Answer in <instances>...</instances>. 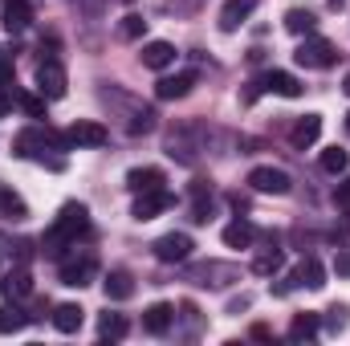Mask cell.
<instances>
[{"label": "cell", "instance_id": "35", "mask_svg": "<svg viewBox=\"0 0 350 346\" xmlns=\"http://www.w3.org/2000/svg\"><path fill=\"white\" fill-rule=\"evenodd\" d=\"M334 200H338L342 208H350V179L342 183V187H338V191H334Z\"/></svg>", "mask_w": 350, "mask_h": 346}, {"label": "cell", "instance_id": "5", "mask_svg": "<svg viewBox=\"0 0 350 346\" xmlns=\"http://www.w3.org/2000/svg\"><path fill=\"white\" fill-rule=\"evenodd\" d=\"M57 277H62V285H74V289H82V285H90V281L98 277V257H94V253L66 257V261H62V269H57Z\"/></svg>", "mask_w": 350, "mask_h": 346}, {"label": "cell", "instance_id": "24", "mask_svg": "<svg viewBox=\"0 0 350 346\" xmlns=\"http://www.w3.org/2000/svg\"><path fill=\"white\" fill-rule=\"evenodd\" d=\"M293 273H297V285H306V289H322L326 285V269H322L318 257H306Z\"/></svg>", "mask_w": 350, "mask_h": 346}, {"label": "cell", "instance_id": "14", "mask_svg": "<svg viewBox=\"0 0 350 346\" xmlns=\"http://www.w3.org/2000/svg\"><path fill=\"white\" fill-rule=\"evenodd\" d=\"M237 277H241V273H237L232 265H216V261H212V265L191 269V281H196V285H216V289H220V285H228V281H237Z\"/></svg>", "mask_w": 350, "mask_h": 346}, {"label": "cell", "instance_id": "28", "mask_svg": "<svg viewBox=\"0 0 350 346\" xmlns=\"http://www.w3.org/2000/svg\"><path fill=\"white\" fill-rule=\"evenodd\" d=\"M314 25H318V16H314V12H306V8H289V12H285V29H289V33H297V37H301V33L310 37V33H314Z\"/></svg>", "mask_w": 350, "mask_h": 346}, {"label": "cell", "instance_id": "23", "mask_svg": "<svg viewBox=\"0 0 350 346\" xmlns=\"http://www.w3.org/2000/svg\"><path fill=\"white\" fill-rule=\"evenodd\" d=\"M0 293H4V297H12V302L29 297V293H33V277H29V269H12V273H4Z\"/></svg>", "mask_w": 350, "mask_h": 346}, {"label": "cell", "instance_id": "17", "mask_svg": "<svg viewBox=\"0 0 350 346\" xmlns=\"http://www.w3.org/2000/svg\"><path fill=\"white\" fill-rule=\"evenodd\" d=\"M102 289H106V302H126L135 293V277L126 269H110L106 281H102Z\"/></svg>", "mask_w": 350, "mask_h": 346}, {"label": "cell", "instance_id": "10", "mask_svg": "<svg viewBox=\"0 0 350 346\" xmlns=\"http://www.w3.org/2000/svg\"><path fill=\"white\" fill-rule=\"evenodd\" d=\"M257 90L265 94H281V98H301V82L293 78V74H285V70H269L257 78Z\"/></svg>", "mask_w": 350, "mask_h": 346}, {"label": "cell", "instance_id": "30", "mask_svg": "<svg viewBox=\"0 0 350 346\" xmlns=\"http://www.w3.org/2000/svg\"><path fill=\"white\" fill-rule=\"evenodd\" d=\"M25 326H29V314L25 310H16V306H4L0 310V334H16Z\"/></svg>", "mask_w": 350, "mask_h": 346}, {"label": "cell", "instance_id": "12", "mask_svg": "<svg viewBox=\"0 0 350 346\" xmlns=\"http://www.w3.org/2000/svg\"><path fill=\"white\" fill-rule=\"evenodd\" d=\"M253 8H257V0H224V8H220V29H224V33H237V29L253 16Z\"/></svg>", "mask_w": 350, "mask_h": 346}, {"label": "cell", "instance_id": "1", "mask_svg": "<svg viewBox=\"0 0 350 346\" xmlns=\"http://www.w3.org/2000/svg\"><path fill=\"white\" fill-rule=\"evenodd\" d=\"M90 228V208L86 204H78V200H70V204H62V212H57V220H53V228H49V237H45V253L49 257H62L70 245H78V237Z\"/></svg>", "mask_w": 350, "mask_h": 346}, {"label": "cell", "instance_id": "32", "mask_svg": "<svg viewBox=\"0 0 350 346\" xmlns=\"http://www.w3.org/2000/svg\"><path fill=\"white\" fill-rule=\"evenodd\" d=\"M347 326H350V306H330L326 310V330L330 334H342Z\"/></svg>", "mask_w": 350, "mask_h": 346}, {"label": "cell", "instance_id": "9", "mask_svg": "<svg viewBox=\"0 0 350 346\" xmlns=\"http://www.w3.org/2000/svg\"><path fill=\"white\" fill-rule=\"evenodd\" d=\"M249 183H253V191H265V196H285L293 187L289 172H281V168H253Z\"/></svg>", "mask_w": 350, "mask_h": 346}, {"label": "cell", "instance_id": "31", "mask_svg": "<svg viewBox=\"0 0 350 346\" xmlns=\"http://www.w3.org/2000/svg\"><path fill=\"white\" fill-rule=\"evenodd\" d=\"M143 33H147V21H143L139 12H126V16L118 21V37H122V41H139Z\"/></svg>", "mask_w": 350, "mask_h": 346}, {"label": "cell", "instance_id": "39", "mask_svg": "<svg viewBox=\"0 0 350 346\" xmlns=\"http://www.w3.org/2000/svg\"><path fill=\"white\" fill-rule=\"evenodd\" d=\"M122 4H135V0H122Z\"/></svg>", "mask_w": 350, "mask_h": 346}, {"label": "cell", "instance_id": "7", "mask_svg": "<svg viewBox=\"0 0 350 346\" xmlns=\"http://www.w3.org/2000/svg\"><path fill=\"white\" fill-rule=\"evenodd\" d=\"M172 204H175V196L167 191V187H155V191H139V200H135L131 216H135V220H155V216H163Z\"/></svg>", "mask_w": 350, "mask_h": 346}, {"label": "cell", "instance_id": "25", "mask_svg": "<svg viewBox=\"0 0 350 346\" xmlns=\"http://www.w3.org/2000/svg\"><path fill=\"white\" fill-rule=\"evenodd\" d=\"M126 318L122 314H102L98 318V338H106V343H118V338H126Z\"/></svg>", "mask_w": 350, "mask_h": 346}, {"label": "cell", "instance_id": "36", "mask_svg": "<svg viewBox=\"0 0 350 346\" xmlns=\"http://www.w3.org/2000/svg\"><path fill=\"white\" fill-rule=\"evenodd\" d=\"M8 106H12V94H0V118L8 114Z\"/></svg>", "mask_w": 350, "mask_h": 346}, {"label": "cell", "instance_id": "26", "mask_svg": "<svg viewBox=\"0 0 350 346\" xmlns=\"http://www.w3.org/2000/svg\"><path fill=\"white\" fill-rule=\"evenodd\" d=\"M281 269H285V253H281V249H265L261 257L253 261V273H257V277H277Z\"/></svg>", "mask_w": 350, "mask_h": 346}, {"label": "cell", "instance_id": "15", "mask_svg": "<svg viewBox=\"0 0 350 346\" xmlns=\"http://www.w3.org/2000/svg\"><path fill=\"white\" fill-rule=\"evenodd\" d=\"M82 322H86V310H82L78 302H62V306H53V326H57L62 334H78Z\"/></svg>", "mask_w": 350, "mask_h": 346}, {"label": "cell", "instance_id": "4", "mask_svg": "<svg viewBox=\"0 0 350 346\" xmlns=\"http://www.w3.org/2000/svg\"><path fill=\"white\" fill-rule=\"evenodd\" d=\"M66 86H70L66 66H62L57 57H45V62L37 66V94H45L49 102H57V98H66Z\"/></svg>", "mask_w": 350, "mask_h": 346}, {"label": "cell", "instance_id": "27", "mask_svg": "<svg viewBox=\"0 0 350 346\" xmlns=\"http://www.w3.org/2000/svg\"><path fill=\"white\" fill-rule=\"evenodd\" d=\"M318 163H322V172L326 175H347L350 172V155L342 151V147H326Z\"/></svg>", "mask_w": 350, "mask_h": 346}, {"label": "cell", "instance_id": "21", "mask_svg": "<svg viewBox=\"0 0 350 346\" xmlns=\"http://www.w3.org/2000/svg\"><path fill=\"white\" fill-rule=\"evenodd\" d=\"M191 86H196V74H191V70H183V74H175V78H163V82L155 86V94H159L163 102H175V98H187Z\"/></svg>", "mask_w": 350, "mask_h": 346}, {"label": "cell", "instance_id": "22", "mask_svg": "<svg viewBox=\"0 0 350 346\" xmlns=\"http://www.w3.org/2000/svg\"><path fill=\"white\" fill-rule=\"evenodd\" d=\"M224 245L228 249H253V241H257V228L249 224V220H232V224H224Z\"/></svg>", "mask_w": 350, "mask_h": 346}, {"label": "cell", "instance_id": "33", "mask_svg": "<svg viewBox=\"0 0 350 346\" xmlns=\"http://www.w3.org/2000/svg\"><path fill=\"white\" fill-rule=\"evenodd\" d=\"M16 102H21V110L29 114V118H45V94H16Z\"/></svg>", "mask_w": 350, "mask_h": 346}, {"label": "cell", "instance_id": "6", "mask_svg": "<svg viewBox=\"0 0 350 346\" xmlns=\"http://www.w3.org/2000/svg\"><path fill=\"white\" fill-rule=\"evenodd\" d=\"M66 143L70 147H106L110 143V131L102 122H94V118H78V122L66 127Z\"/></svg>", "mask_w": 350, "mask_h": 346}, {"label": "cell", "instance_id": "8", "mask_svg": "<svg viewBox=\"0 0 350 346\" xmlns=\"http://www.w3.org/2000/svg\"><path fill=\"white\" fill-rule=\"evenodd\" d=\"M151 249H155V257L163 261V265H183V261L191 257V249H196V245H191V237H187V232H167V237H159Z\"/></svg>", "mask_w": 350, "mask_h": 346}, {"label": "cell", "instance_id": "37", "mask_svg": "<svg viewBox=\"0 0 350 346\" xmlns=\"http://www.w3.org/2000/svg\"><path fill=\"white\" fill-rule=\"evenodd\" d=\"M342 90H347V94H350V74H347V78H342Z\"/></svg>", "mask_w": 350, "mask_h": 346}, {"label": "cell", "instance_id": "13", "mask_svg": "<svg viewBox=\"0 0 350 346\" xmlns=\"http://www.w3.org/2000/svg\"><path fill=\"white\" fill-rule=\"evenodd\" d=\"M172 322H175V306H167V302H155V306L143 310V330L147 334H167Z\"/></svg>", "mask_w": 350, "mask_h": 346}, {"label": "cell", "instance_id": "19", "mask_svg": "<svg viewBox=\"0 0 350 346\" xmlns=\"http://www.w3.org/2000/svg\"><path fill=\"white\" fill-rule=\"evenodd\" d=\"M0 220H12V224L29 220V204H25L21 191H12L8 183H0Z\"/></svg>", "mask_w": 350, "mask_h": 346}, {"label": "cell", "instance_id": "18", "mask_svg": "<svg viewBox=\"0 0 350 346\" xmlns=\"http://www.w3.org/2000/svg\"><path fill=\"white\" fill-rule=\"evenodd\" d=\"M29 25H33V4L29 0H4V29L25 33Z\"/></svg>", "mask_w": 350, "mask_h": 346}, {"label": "cell", "instance_id": "2", "mask_svg": "<svg viewBox=\"0 0 350 346\" xmlns=\"http://www.w3.org/2000/svg\"><path fill=\"white\" fill-rule=\"evenodd\" d=\"M66 131H49V127H29L12 139V155L21 159H41L45 163V151H66Z\"/></svg>", "mask_w": 350, "mask_h": 346}, {"label": "cell", "instance_id": "40", "mask_svg": "<svg viewBox=\"0 0 350 346\" xmlns=\"http://www.w3.org/2000/svg\"><path fill=\"white\" fill-rule=\"evenodd\" d=\"M347 127H350V114H347Z\"/></svg>", "mask_w": 350, "mask_h": 346}, {"label": "cell", "instance_id": "34", "mask_svg": "<svg viewBox=\"0 0 350 346\" xmlns=\"http://www.w3.org/2000/svg\"><path fill=\"white\" fill-rule=\"evenodd\" d=\"M334 273H338V277H350V245L334 253Z\"/></svg>", "mask_w": 350, "mask_h": 346}, {"label": "cell", "instance_id": "29", "mask_svg": "<svg viewBox=\"0 0 350 346\" xmlns=\"http://www.w3.org/2000/svg\"><path fill=\"white\" fill-rule=\"evenodd\" d=\"M318 326H322V318H318V314H297V318H293V326H289V338H293V343H301V338L310 343V338L318 334Z\"/></svg>", "mask_w": 350, "mask_h": 346}, {"label": "cell", "instance_id": "16", "mask_svg": "<svg viewBox=\"0 0 350 346\" xmlns=\"http://www.w3.org/2000/svg\"><path fill=\"white\" fill-rule=\"evenodd\" d=\"M139 57L147 70H167V66H175V45L172 41H147Z\"/></svg>", "mask_w": 350, "mask_h": 346}, {"label": "cell", "instance_id": "3", "mask_svg": "<svg viewBox=\"0 0 350 346\" xmlns=\"http://www.w3.org/2000/svg\"><path fill=\"white\" fill-rule=\"evenodd\" d=\"M293 62L306 66V70H330L338 62V49L326 41V37H306L297 49H293Z\"/></svg>", "mask_w": 350, "mask_h": 346}, {"label": "cell", "instance_id": "20", "mask_svg": "<svg viewBox=\"0 0 350 346\" xmlns=\"http://www.w3.org/2000/svg\"><path fill=\"white\" fill-rule=\"evenodd\" d=\"M167 183V175L159 172V168H131L126 172V187L139 196V191H155V187H163Z\"/></svg>", "mask_w": 350, "mask_h": 346}, {"label": "cell", "instance_id": "38", "mask_svg": "<svg viewBox=\"0 0 350 346\" xmlns=\"http://www.w3.org/2000/svg\"><path fill=\"white\" fill-rule=\"evenodd\" d=\"M330 4H334V8H338V4H342V0H330Z\"/></svg>", "mask_w": 350, "mask_h": 346}, {"label": "cell", "instance_id": "11", "mask_svg": "<svg viewBox=\"0 0 350 346\" xmlns=\"http://www.w3.org/2000/svg\"><path fill=\"white\" fill-rule=\"evenodd\" d=\"M318 135H322V114H301V118L289 127V143H293L297 151L314 147V143H318Z\"/></svg>", "mask_w": 350, "mask_h": 346}]
</instances>
